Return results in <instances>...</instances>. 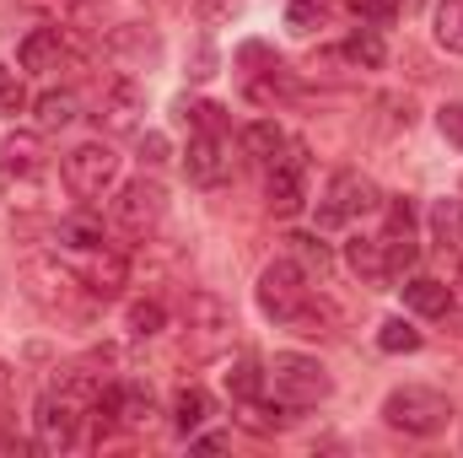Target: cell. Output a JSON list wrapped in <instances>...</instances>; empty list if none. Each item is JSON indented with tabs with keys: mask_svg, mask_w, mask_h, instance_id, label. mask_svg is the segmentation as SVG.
Segmentation results:
<instances>
[{
	"mask_svg": "<svg viewBox=\"0 0 463 458\" xmlns=\"http://www.w3.org/2000/svg\"><path fill=\"white\" fill-rule=\"evenodd\" d=\"M307 302H313V286H307V270H302L297 259L264 264V275H259V308H264L275 324H291Z\"/></svg>",
	"mask_w": 463,
	"mask_h": 458,
	"instance_id": "cell-5",
	"label": "cell"
},
{
	"mask_svg": "<svg viewBox=\"0 0 463 458\" xmlns=\"http://www.w3.org/2000/svg\"><path fill=\"white\" fill-rule=\"evenodd\" d=\"M194 448H205V453H222V448H227V437H194Z\"/></svg>",
	"mask_w": 463,
	"mask_h": 458,
	"instance_id": "cell-41",
	"label": "cell"
},
{
	"mask_svg": "<svg viewBox=\"0 0 463 458\" xmlns=\"http://www.w3.org/2000/svg\"><path fill=\"white\" fill-rule=\"evenodd\" d=\"M194 11H200L205 22H232V16H237V0H194Z\"/></svg>",
	"mask_w": 463,
	"mask_h": 458,
	"instance_id": "cell-40",
	"label": "cell"
},
{
	"mask_svg": "<svg viewBox=\"0 0 463 458\" xmlns=\"http://www.w3.org/2000/svg\"><path fill=\"white\" fill-rule=\"evenodd\" d=\"M16 60H22V71H60V60H65V27H33L16 43Z\"/></svg>",
	"mask_w": 463,
	"mask_h": 458,
	"instance_id": "cell-14",
	"label": "cell"
},
{
	"mask_svg": "<svg viewBox=\"0 0 463 458\" xmlns=\"http://www.w3.org/2000/svg\"><path fill=\"white\" fill-rule=\"evenodd\" d=\"M211 410H216V405H211V394H205V388H194V383L173 394V426H178L184 437H189V432H200V426L211 421Z\"/></svg>",
	"mask_w": 463,
	"mask_h": 458,
	"instance_id": "cell-20",
	"label": "cell"
},
{
	"mask_svg": "<svg viewBox=\"0 0 463 458\" xmlns=\"http://www.w3.org/2000/svg\"><path fill=\"white\" fill-rule=\"evenodd\" d=\"M383 421L404 437H437V432H448L453 405H448V394H437L426 383H404L383 399Z\"/></svg>",
	"mask_w": 463,
	"mask_h": 458,
	"instance_id": "cell-1",
	"label": "cell"
},
{
	"mask_svg": "<svg viewBox=\"0 0 463 458\" xmlns=\"http://www.w3.org/2000/svg\"><path fill=\"white\" fill-rule=\"evenodd\" d=\"M232 329H237V319H232V308L222 297L189 291V302H184V356H194V361L222 356L232 345Z\"/></svg>",
	"mask_w": 463,
	"mask_h": 458,
	"instance_id": "cell-2",
	"label": "cell"
},
{
	"mask_svg": "<svg viewBox=\"0 0 463 458\" xmlns=\"http://www.w3.org/2000/svg\"><path fill=\"white\" fill-rule=\"evenodd\" d=\"M269 377H275V394L286 399V405H318V399H329V388H335V377L324 372V361L318 356H302V350H280L275 361H269Z\"/></svg>",
	"mask_w": 463,
	"mask_h": 458,
	"instance_id": "cell-6",
	"label": "cell"
},
{
	"mask_svg": "<svg viewBox=\"0 0 463 458\" xmlns=\"http://www.w3.org/2000/svg\"><path fill=\"white\" fill-rule=\"evenodd\" d=\"M437 43L448 54H463V0H442L437 5Z\"/></svg>",
	"mask_w": 463,
	"mask_h": 458,
	"instance_id": "cell-26",
	"label": "cell"
},
{
	"mask_svg": "<svg viewBox=\"0 0 463 458\" xmlns=\"http://www.w3.org/2000/svg\"><path fill=\"white\" fill-rule=\"evenodd\" d=\"M345 264L366 281V286H388V281H393V264H388L383 237H355V243H345Z\"/></svg>",
	"mask_w": 463,
	"mask_h": 458,
	"instance_id": "cell-17",
	"label": "cell"
},
{
	"mask_svg": "<svg viewBox=\"0 0 463 458\" xmlns=\"http://www.w3.org/2000/svg\"><path fill=\"white\" fill-rule=\"evenodd\" d=\"M399 291H404V308L420 313V319H448V313H453V286H448V281L415 275V281H404Z\"/></svg>",
	"mask_w": 463,
	"mask_h": 458,
	"instance_id": "cell-15",
	"label": "cell"
},
{
	"mask_svg": "<svg viewBox=\"0 0 463 458\" xmlns=\"http://www.w3.org/2000/svg\"><path fill=\"white\" fill-rule=\"evenodd\" d=\"M22 5H33L38 16H49L60 27H92V5L87 0H22Z\"/></svg>",
	"mask_w": 463,
	"mask_h": 458,
	"instance_id": "cell-25",
	"label": "cell"
},
{
	"mask_svg": "<svg viewBox=\"0 0 463 458\" xmlns=\"http://www.w3.org/2000/svg\"><path fill=\"white\" fill-rule=\"evenodd\" d=\"M22 109H27V87H22V76L11 65H0V119L22 114Z\"/></svg>",
	"mask_w": 463,
	"mask_h": 458,
	"instance_id": "cell-32",
	"label": "cell"
},
{
	"mask_svg": "<svg viewBox=\"0 0 463 458\" xmlns=\"http://www.w3.org/2000/svg\"><path fill=\"white\" fill-rule=\"evenodd\" d=\"M162 324H167V308H162V302H135V308H129V335H135V340L162 335Z\"/></svg>",
	"mask_w": 463,
	"mask_h": 458,
	"instance_id": "cell-29",
	"label": "cell"
},
{
	"mask_svg": "<svg viewBox=\"0 0 463 458\" xmlns=\"http://www.w3.org/2000/svg\"><path fill=\"white\" fill-rule=\"evenodd\" d=\"M291 410H297V405H259V399H248L242 426H253V432H280V426L291 421Z\"/></svg>",
	"mask_w": 463,
	"mask_h": 458,
	"instance_id": "cell-30",
	"label": "cell"
},
{
	"mask_svg": "<svg viewBox=\"0 0 463 458\" xmlns=\"http://www.w3.org/2000/svg\"><path fill=\"white\" fill-rule=\"evenodd\" d=\"M345 60L350 65H361V71H377L383 60H388V49H383V38H377V27H355L345 38Z\"/></svg>",
	"mask_w": 463,
	"mask_h": 458,
	"instance_id": "cell-23",
	"label": "cell"
},
{
	"mask_svg": "<svg viewBox=\"0 0 463 458\" xmlns=\"http://www.w3.org/2000/svg\"><path fill=\"white\" fill-rule=\"evenodd\" d=\"M140 114H146V92L129 81V76H118L114 87L103 92V129H114V135H135L140 129Z\"/></svg>",
	"mask_w": 463,
	"mask_h": 458,
	"instance_id": "cell-13",
	"label": "cell"
},
{
	"mask_svg": "<svg viewBox=\"0 0 463 458\" xmlns=\"http://www.w3.org/2000/svg\"><path fill=\"white\" fill-rule=\"evenodd\" d=\"M167 157H173L167 135H156V129H151V135H140V162H146V167H162Z\"/></svg>",
	"mask_w": 463,
	"mask_h": 458,
	"instance_id": "cell-39",
	"label": "cell"
},
{
	"mask_svg": "<svg viewBox=\"0 0 463 458\" xmlns=\"http://www.w3.org/2000/svg\"><path fill=\"white\" fill-rule=\"evenodd\" d=\"M124 286H129V259L98 248V253H92V270H87V291H92L98 302H114V297H124Z\"/></svg>",
	"mask_w": 463,
	"mask_h": 458,
	"instance_id": "cell-16",
	"label": "cell"
},
{
	"mask_svg": "<svg viewBox=\"0 0 463 458\" xmlns=\"http://www.w3.org/2000/svg\"><path fill=\"white\" fill-rule=\"evenodd\" d=\"M109 54H114L118 65H156V54H162V43H156V33H146V27H114L109 33Z\"/></svg>",
	"mask_w": 463,
	"mask_h": 458,
	"instance_id": "cell-18",
	"label": "cell"
},
{
	"mask_svg": "<svg viewBox=\"0 0 463 458\" xmlns=\"http://www.w3.org/2000/svg\"><path fill=\"white\" fill-rule=\"evenodd\" d=\"M33 114H38V129H71L81 119V103H76V92H43L33 103Z\"/></svg>",
	"mask_w": 463,
	"mask_h": 458,
	"instance_id": "cell-21",
	"label": "cell"
},
{
	"mask_svg": "<svg viewBox=\"0 0 463 458\" xmlns=\"http://www.w3.org/2000/svg\"><path fill=\"white\" fill-rule=\"evenodd\" d=\"M227 394H232V399H242V405L264 394V367H259L253 356H237V361H232V372H227Z\"/></svg>",
	"mask_w": 463,
	"mask_h": 458,
	"instance_id": "cell-24",
	"label": "cell"
},
{
	"mask_svg": "<svg viewBox=\"0 0 463 458\" xmlns=\"http://www.w3.org/2000/svg\"><path fill=\"white\" fill-rule=\"evenodd\" d=\"M318 22H324V0H291L286 5V27L291 33H313Z\"/></svg>",
	"mask_w": 463,
	"mask_h": 458,
	"instance_id": "cell-34",
	"label": "cell"
},
{
	"mask_svg": "<svg viewBox=\"0 0 463 458\" xmlns=\"http://www.w3.org/2000/svg\"><path fill=\"white\" fill-rule=\"evenodd\" d=\"M377 345H383L388 356H399V350H420V329H415L410 319H388V324L377 329Z\"/></svg>",
	"mask_w": 463,
	"mask_h": 458,
	"instance_id": "cell-28",
	"label": "cell"
},
{
	"mask_svg": "<svg viewBox=\"0 0 463 458\" xmlns=\"http://www.w3.org/2000/svg\"><path fill=\"white\" fill-rule=\"evenodd\" d=\"M60 243L65 248H81V253H98L103 248V227L92 216H71V222H60Z\"/></svg>",
	"mask_w": 463,
	"mask_h": 458,
	"instance_id": "cell-27",
	"label": "cell"
},
{
	"mask_svg": "<svg viewBox=\"0 0 463 458\" xmlns=\"http://www.w3.org/2000/svg\"><path fill=\"white\" fill-rule=\"evenodd\" d=\"M431 237L442 248H463V200H437L431 205Z\"/></svg>",
	"mask_w": 463,
	"mask_h": 458,
	"instance_id": "cell-22",
	"label": "cell"
},
{
	"mask_svg": "<svg viewBox=\"0 0 463 458\" xmlns=\"http://www.w3.org/2000/svg\"><path fill=\"white\" fill-rule=\"evenodd\" d=\"M377 205V189L361 178V173H335L324 184V200H318V232H340L355 216H366Z\"/></svg>",
	"mask_w": 463,
	"mask_h": 458,
	"instance_id": "cell-9",
	"label": "cell"
},
{
	"mask_svg": "<svg viewBox=\"0 0 463 458\" xmlns=\"http://www.w3.org/2000/svg\"><path fill=\"white\" fill-rule=\"evenodd\" d=\"M280 151H286V135H280V124H275V119H259V124H248V129H242V157H248V162L275 167V162H280Z\"/></svg>",
	"mask_w": 463,
	"mask_h": 458,
	"instance_id": "cell-19",
	"label": "cell"
},
{
	"mask_svg": "<svg viewBox=\"0 0 463 458\" xmlns=\"http://www.w3.org/2000/svg\"><path fill=\"white\" fill-rule=\"evenodd\" d=\"M22 286H27V297L38 302V308H49V313H81L87 302H98L92 291H87V281H76L65 264H54V259H27L22 264Z\"/></svg>",
	"mask_w": 463,
	"mask_h": 458,
	"instance_id": "cell-4",
	"label": "cell"
},
{
	"mask_svg": "<svg viewBox=\"0 0 463 458\" xmlns=\"http://www.w3.org/2000/svg\"><path fill=\"white\" fill-rule=\"evenodd\" d=\"M291 248H297V259H302L307 270H318V275L329 270V248H324L318 237H307V232H297V237H291Z\"/></svg>",
	"mask_w": 463,
	"mask_h": 458,
	"instance_id": "cell-36",
	"label": "cell"
},
{
	"mask_svg": "<svg viewBox=\"0 0 463 458\" xmlns=\"http://www.w3.org/2000/svg\"><path fill=\"white\" fill-rule=\"evenodd\" d=\"M184 167H189V184H200V189L227 184V178H232V140H227V129H200V135H189Z\"/></svg>",
	"mask_w": 463,
	"mask_h": 458,
	"instance_id": "cell-10",
	"label": "cell"
},
{
	"mask_svg": "<svg viewBox=\"0 0 463 458\" xmlns=\"http://www.w3.org/2000/svg\"><path fill=\"white\" fill-rule=\"evenodd\" d=\"M227 109H216V103H178V119L200 135V129H227Z\"/></svg>",
	"mask_w": 463,
	"mask_h": 458,
	"instance_id": "cell-31",
	"label": "cell"
},
{
	"mask_svg": "<svg viewBox=\"0 0 463 458\" xmlns=\"http://www.w3.org/2000/svg\"><path fill=\"white\" fill-rule=\"evenodd\" d=\"M33 421H38V448L60 453V448H71V443H76V426H81L87 415H81L76 405H65V399L49 388V394L38 399V415H33Z\"/></svg>",
	"mask_w": 463,
	"mask_h": 458,
	"instance_id": "cell-12",
	"label": "cell"
},
{
	"mask_svg": "<svg viewBox=\"0 0 463 458\" xmlns=\"http://www.w3.org/2000/svg\"><path fill=\"white\" fill-rule=\"evenodd\" d=\"M118 421H124V426H146V421H151V394L118 388Z\"/></svg>",
	"mask_w": 463,
	"mask_h": 458,
	"instance_id": "cell-33",
	"label": "cell"
},
{
	"mask_svg": "<svg viewBox=\"0 0 463 458\" xmlns=\"http://www.w3.org/2000/svg\"><path fill=\"white\" fill-rule=\"evenodd\" d=\"M43 178H49V151L38 135H11L0 146V189L5 195H22V205H38L43 195Z\"/></svg>",
	"mask_w": 463,
	"mask_h": 458,
	"instance_id": "cell-3",
	"label": "cell"
},
{
	"mask_svg": "<svg viewBox=\"0 0 463 458\" xmlns=\"http://www.w3.org/2000/svg\"><path fill=\"white\" fill-rule=\"evenodd\" d=\"M437 129H442V140L463 146V103H442L437 109Z\"/></svg>",
	"mask_w": 463,
	"mask_h": 458,
	"instance_id": "cell-38",
	"label": "cell"
},
{
	"mask_svg": "<svg viewBox=\"0 0 463 458\" xmlns=\"http://www.w3.org/2000/svg\"><path fill=\"white\" fill-rule=\"evenodd\" d=\"M302 146H291V157H280L275 167H269V184H264V200H269V211L275 216H297L302 205H307V184H302Z\"/></svg>",
	"mask_w": 463,
	"mask_h": 458,
	"instance_id": "cell-11",
	"label": "cell"
},
{
	"mask_svg": "<svg viewBox=\"0 0 463 458\" xmlns=\"http://www.w3.org/2000/svg\"><path fill=\"white\" fill-rule=\"evenodd\" d=\"M388 232H393V237H410V232H415V205H410L404 195L388 200Z\"/></svg>",
	"mask_w": 463,
	"mask_h": 458,
	"instance_id": "cell-37",
	"label": "cell"
},
{
	"mask_svg": "<svg viewBox=\"0 0 463 458\" xmlns=\"http://www.w3.org/2000/svg\"><path fill=\"white\" fill-rule=\"evenodd\" d=\"M167 216V189L156 184V178H129L124 189L114 195V227L124 237H146V232H156V222Z\"/></svg>",
	"mask_w": 463,
	"mask_h": 458,
	"instance_id": "cell-8",
	"label": "cell"
},
{
	"mask_svg": "<svg viewBox=\"0 0 463 458\" xmlns=\"http://www.w3.org/2000/svg\"><path fill=\"white\" fill-rule=\"evenodd\" d=\"M65 184H71V195H81V200H103L109 189H114L118 178V151L109 140H81L76 151H65Z\"/></svg>",
	"mask_w": 463,
	"mask_h": 458,
	"instance_id": "cell-7",
	"label": "cell"
},
{
	"mask_svg": "<svg viewBox=\"0 0 463 458\" xmlns=\"http://www.w3.org/2000/svg\"><path fill=\"white\" fill-rule=\"evenodd\" d=\"M410 5H420V0H355V11H361L366 22H377V27H383V22H399Z\"/></svg>",
	"mask_w": 463,
	"mask_h": 458,
	"instance_id": "cell-35",
	"label": "cell"
}]
</instances>
